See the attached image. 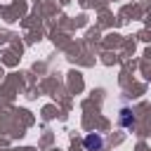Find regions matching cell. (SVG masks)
I'll return each instance as SVG.
<instances>
[{
	"instance_id": "2",
	"label": "cell",
	"mask_w": 151,
	"mask_h": 151,
	"mask_svg": "<svg viewBox=\"0 0 151 151\" xmlns=\"http://www.w3.org/2000/svg\"><path fill=\"white\" fill-rule=\"evenodd\" d=\"M118 123H120L123 127H132V125H134V116L130 113V109H123V111H120V116H118Z\"/></svg>"
},
{
	"instance_id": "1",
	"label": "cell",
	"mask_w": 151,
	"mask_h": 151,
	"mask_svg": "<svg viewBox=\"0 0 151 151\" xmlns=\"http://www.w3.org/2000/svg\"><path fill=\"white\" fill-rule=\"evenodd\" d=\"M83 146H85V151H101V146H104V137L97 134V132H90V134H85Z\"/></svg>"
}]
</instances>
